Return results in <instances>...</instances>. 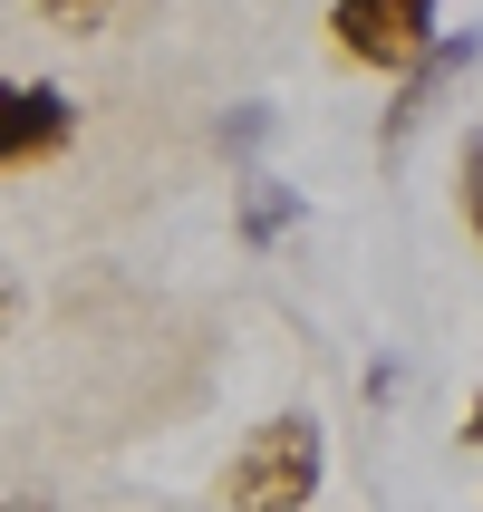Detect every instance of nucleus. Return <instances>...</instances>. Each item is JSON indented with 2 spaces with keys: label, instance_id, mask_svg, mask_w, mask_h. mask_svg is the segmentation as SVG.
Wrapping results in <instances>:
<instances>
[{
  "label": "nucleus",
  "instance_id": "2",
  "mask_svg": "<svg viewBox=\"0 0 483 512\" xmlns=\"http://www.w3.org/2000/svg\"><path fill=\"white\" fill-rule=\"evenodd\" d=\"M435 10H445V0H329V29H339V49L358 58V68L406 78V68L445 39V29H435Z\"/></svg>",
  "mask_w": 483,
  "mask_h": 512
},
{
  "label": "nucleus",
  "instance_id": "9",
  "mask_svg": "<svg viewBox=\"0 0 483 512\" xmlns=\"http://www.w3.org/2000/svg\"><path fill=\"white\" fill-rule=\"evenodd\" d=\"M358 387H368V397L387 406V397H397V387H406V368H397V358H368V377H358Z\"/></svg>",
  "mask_w": 483,
  "mask_h": 512
},
{
  "label": "nucleus",
  "instance_id": "11",
  "mask_svg": "<svg viewBox=\"0 0 483 512\" xmlns=\"http://www.w3.org/2000/svg\"><path fill=\"white\" fill-rule=\"evenodd\" d=\"M464 445H474V455H483V397H474V416H464Z\"/></svg>",
  "mask_w": 483,
  "mask_h": 512
},
{
  "label": "nucleus",
  "instance_id": "7",
  "mask_svg": "<svg viewBox=\"0 0 483 512\" xmlns=\"http://www.w3.org/2000/svg\"><path fill=\"white\" fill-rule=\"evenodd\" d=\"M39 20L78 39V29H107V20H116V0H39Z\"/></svg>",
  "mask_w": 483,
  "mask_h": 512
},
{
  "label": "nucleus",
  "instance_id": "1",
  "mask_svg": "<svg viewBox=\"0 0 483 512\" xmlns=\"http://www.w3.org/2000/svg\"><path fill=\"white\" fill-rule=\"evenodd\" d=\"M319 474H329V435L319 416L281 406V416H261L223 464V512H310Z\"/></svg>",
  "mask_w": 483,
  "mask_h": 512
},
{
  "label": "nucleus",
  "instance_id": "8",
  "mask_svg": "<svg viewBox=\"0 0 483 512\" xmlns=\"http://www.w3.org/2000/svg\"><path fill=\"white\" fill-rule=\"evenodd\" d=\"M261 136H271V107H232L223 116V145H232V155H261Z\"/></svg>",
  "mask_w": 483,
  "mask_h": 512
},
{
  "label": "nucleus",
  "instance_id": "4",
  "mask_svg": "<svg viewBox=\"0 0 483 512\" xmlns=\"http://www.w3.org/2000/svg\"><path fill=\"white\" fill-rule=\"evenodd\" d=\"M474 58H483V29H464V39H435V49H426V58H416V68L397 78V107H387L377 145H387V155H406V136H416V126H426L435 107H445V87H455L464 68H474Z\"/></svg>",
  "mask_w": 483,
  "mask_h": 512
},
{
  "label": "nucleus",
  "instance_id": "6",
  "mask_svg": "<svg viewBox=\"0 0 483 512\" xmlns=\"http://www.w3.org/2000/svg\"><path fill=\"white\" fill-rule=\"evenodd\" d=\"M455 203H464V232L483 242V136H464V155H455Z\"/></svg>",
  "mask_w": 483,
  "mask_h": 512
},
{
  "label": "nucleus",
  "instance_id": "5",
  "mask_svg": "<svg viewBox=\"0 0 483 512\" xmlns=\"http://www.w3.org/2000/svg\"><path fill=\"white\" fill-rule=\"evenodd\" d=\"M300 223V194H290L281 174H242V242H252V252H271V242H281V232Z\"/></svg>",
  "mask_w": 483,
  "mask_h": 512
},
{
  "label": "nucleus",
  "instance_id": "12",
  "mask_svg": "<svg viewBox=\"0 0 483 512\" xmlns=\"http://www.w3.org/2000/svg\"><path fill=\"white\" fill-rule=\"evenodd\" d=\"M0 319H10V281H0Z\"/></svg>",
  "mask_w": 483,
  "mask_h": 512
},
{
  "label": "nucleus",
  "instance_id": "3",
  "mask_svg": "<svg viewBox=\"0 0 483 512\" xmlns=\"http://www.w3.org/2000/svg\"><path fill=\"white\" fill-rule=\"evenodd\" d=\"M78 136V97L49 78H0V165H39Z\"/></svg>",
  "mask_w": 483,
  "mask_h": 512
},
{
  "label": "nucleus",
  "instance_id": "10",
  "mask_svg": "<svg viewBox=\"0 0 483 512\" xmlns=\"http://www.w3.org/2000/svg\"><path fill=\"white\" fill-rule=\"evenodd\" d=\"M0 512H58L49 493H0Z\"/></svg>",
  "mask_w": 483,
  "mask_h": 512
}]
</instances>
